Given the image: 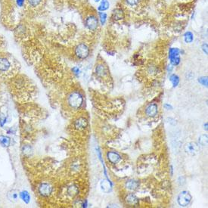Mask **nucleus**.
Masks as SVG:
<instances>
[{
  "mask_svg": "<svg viewBox=\"0 0 208 208\" xmlns=\"http://www.w3.org/2000/svg\"><path fill=\"white\" fill-rule=\"evenodd\" d=\"M68 104L72 108L77 109L81 107L83 102V98L82 95L78 92H73L69 95L68 99H67Z\"/></svg>",
  "mask_w": 208,
  "mask_h": 208,
  "instance_id": "1",
  "label": "nucleus"
},
{
  "mask_svg": "<svg viewBox=\"0 0 208 208\" xmlns=\"http://www.w3.org/2000/svg\"><path fill=\"white\" fill-rule=\"evenodd\" d=\"M75 54L79 58L85 59L89 55V48L85 44L80 43L75 48Z\"/></svg>",
  "mask_w": 208,
  "mask_h": 208,
  "instance_id": "2",
  "label": "nucleus"
},
{
  "mask_svg": "<svg viewBox=\"0 0 208 208\" xmlns=\"http://www.w3.org/2000/svg\"><path fill=\"white\" fill-rule=\"evenodd\" d=\"M191 200V196L188 191H183L179 194L178 197V203L180 206H186L190 203Z\"/></svg>",
  "mask_w": 208,
  "mask_h": 208,
  "instance_id": "3",
  "label": "nucleus"
},
{
  "mask_svg": "<svg viewBox=\"0 0 208 208\" xmlns=\"http://www.w3.org/2000/svg\"><path fill=\"white\" fill-rule=\"evenodd\" d=\"M169 57L170 59V62L172 65H177L180 62V57H179V50L176 48H172L169 49Z\"/></svg>",
  "mask_w": 208,
  "mask_h": 208,
  "instance_id": "4",
  "label": "nucleus"
},
{
  "mask_svg": "<svg viewBox=\"0 0 208 208\" xmlns=\"http://www.w3.org/2000/svg\"><path fill=\"white\" fill-rule=\"evenodd\" d=\"M185 151L190 155H195L200 151V147L195 142H189L185 146Z\"/></svg>",
  "mask_w": 208,
  "mask_h": 208,
  "instance_id": "5",
  "label": "nucleus"
},
{
  "mask_svg": "<svg viewBox=\"0 0 208 208\" xmlns=\"http://www.w3.org/2000/svg\"><path fill=\"white\" fill-rule=\"evenodd\" d=\"M39 193L43 197H47L50 195L52 191V187L48 183H42L39 186Z\"/></svg>",
  "mask_w": 208,
  "mask_h": 208,
  "instance_id": "6",
  "label": "nucleus"
},
{
  "mask_svg": "<svg viewBox=\"0 0 208 208\" xmlns=\"http://www.w3.org/2000/svg\"><path fill=\"white\" fill-rule=\"evenodd\" d=\"M85 25L90 30H95L98 27V19L94 15L89 16L85 20Z\"/></svg>",
  "mask_w": 208,
  "mask_h": 208,
  "instance_id": "7",
  "label": "nucleus"
},
{
  "mask_svg": "<svg viewBox=\"0 0 208 208\" xmlns=\"http://www.w3.org/2000/svg\"><path fill=\"white\" fill-rule=\"evenodd\" d=\"M157 111H158V107L157 105L155 104H151L146 107V114L149 116H154L157 115Z\"/></svg>",
  "mask_w": 208,
  "mask_h": 208,
  "instance_id": "8",
  "label": "nucleus"
},
{
  "mask_svg": "<svg viewBox=\"0 0 208 208\" xmlns=\"http://www.w3.org/2000/svg\"><path fill=\"white\" fill-rule=\"evenodd\" d=\"M11 67V63L5 57H0V71L5 72Z\"/></svg>",
  "mask_w": 208,
  "mask_h": 208,
  "instance_id": "9",
  "label": "nucleus"
},
{
  "mask_svg": "<svg viewBox=\"0 0 208 208\" xmlns=\"http://www.w3.org/2000/svg\"><path fill=\"white\" fill-rule=\"evenodd\" d=\"M107 160L112 163H117L120 160V156L116 152L113 151H109L107 153Z\"/></svg>",
  "mask_w": 208,
  "mask_h": 208,
  "instance_id": "10",
  "label": "nucleus"
},
{
  "mask_svg": "<svg viewBox=\"0 0 208 208\" xmlns=\"http://www.w3.org/2000/svg\"><path fill=\"white\" fill-rule=\"evenodd\" d=\"M87 126V120L86 119L83 117H79V119L75 121L74 126L77 129H85Z\"/></svg>",
  "mask_w": 208,
  "mask_h": 208,
  "instance_id": "11",
  "label": "nucleus"
},
{
  "mask_svg": "<svg viewBox=\"0 0 208 208\" xmlns=\"http://www.w3.org/2000/svg\"><path fill=\"white\" fill-rule=\"evenodd\" d=\"M19 197H20V193H18V191L17 190H11L8 192L7 194V197H8V200L11 202H16L18 200Z\"/></svg>",
  "mask_w": 208,
  "mask_h": 208,
  "instance_id": "12",
  "label": "nucleus"
},
{
  "mask_svg": "<svg viewBox=\"0 0 208 208\" xmlns=\"http://www.w3.org/2000/svg\"><path fill=\"white\" fill-rule=\"evenodd\" d=\"M112 184L109 180H102L101 182V188L104 192H109L111 191Z\"/></svg>",
  "mask_w": 208,
  "mask_h": 208,
  "instance_id": "13",
  "label": "nucleus"
},
{
  "mask_svg": "<svg viewBox=\"0 0 208 208\" xmlns=\"http://www.w3.org/2000/svg\"><path fill=\"white\" fill-rule=\"evenodd\" d=\"M0 144L4 147H9L11 144V138L5 135H0Z\"/></svg>",
  "mask_w": 208,
  "mask_h": 208,
  "instance_id": "14",
  "label": "nucleus"
},
{
  "mask_svg": "<svg viewBox=\"0 0 208 208\" xmlns=\"http://www.w3.org/2000/svg\"><path fill=\"white\" fill-rule=\"evenodd\" d=\"M138 185H139V184H138V182H137V181L129 180V181H128L127 182H126V185H125V186H126V188H127V189L132 190V191H133V190H135V189H137V188H138Z\"/></svg>",
  "mask_w": 208,
  "mask_h": 208,
  "instance_id": "15",
  "label": "nucleus"
},
{
  "mask_svg": "<svg viewBox=\"0 0 208 208\" xmlns=\"http://www.w3.org/2000/svg\"><path fill=\"white\" fill-rule=\"evenodd\" d=\"M126 201L128 203H129V204H135V203H138V198H137L136 196L131 194H129V195L126 197Z\"/></svg>",
  "mask_w": 208,
  "mask_h": 208,
  "instance_id": "16",
  "label": "nucleus"
},
{
  "mask_svg": "<svg viewBox=\"0 0 208 208\" xmlns=\"http://www.w3.org/2000/svg\"><path fill=\"white\" fill-rule=\"evenodd\" d=\"M113 15L114 19L116 20H120L123 17V10L120 9V8H116L113 11Z\"/></svg>",
  "mask_w": 208,
  "mask_h": 208,
  "instance_id": "17",
  "label": "nucleus"
},
{
  "mask_svg": "<svg viewBox=\"0 0 208 208\" xmlns=\"http://www.w3.org/2000/svg\"><path fill=\"white\" fill-rule=\"evenodd\" d=\"M20 198L23 200V201L26 203H29V200H30V196H29V193H28L26 191H23L22 192H20Z\"/></svg>",
  "mask_w": 208,
  "mask_h": 208,
  "instance_id": "18",
  "label": "nucleus"
},
{
  "mask_svg": "<svg viewBox=\"0 0 208 208\" xmlns=\"http://www.w3.org/2000/svg\"><path fill=\"white\" fill-rule=\"evenodd\" d=\"M106 69L103 65H98L96 67V74L99 76H104L106 75Z\"/></svg>",
  "mask_w": 208,
  "mask_h": 208,
  "instance_id": "19",
  "label": "nucleus"
},
{
  "mask_svg": "<svg viewBox=\"0 0 208 208\" xmlns=\"http://www.w3.org/2000/svg\"><path fill=\"white\" fill-rule=\"evenodd\" d=\"M23 154L26 156H29L33 154V150H32V147L29 145H25L23 147Z\"/></svg>",
  "mask_w": 208,
  "mask_h": 208,
  "instance_id": "20",
  "label": "nucleus"
},
{
  "mask_svg": "<svg viewBox=\"0 0 208 208\" xmlns=\"http://www.w3.org/2000/svg\"><path fill=\"white\" fill-rule=\"evenodd\" d=\"M67 191H68V194L71 196H74L76 195L78 193V188L76 185H73L71 186H70L67 189Z\"/></svg>",
  "mask_w": 208,
  "mask_h": 208,
  "instance_id": "21",
  "label": "nucleus"
},
{
  "mask_svg": "<svg viewBox=\"0 0 208 208\" xmlns=\"http://www.w3.org/2000/svg\"><path fill=\"white\" fill-rule=\"evenodd\" d=\"M109 7V2L107 0H102V2H101V5H99V7H98V10L99 11H105V10H107V8H108Z\"/></svg>",
  "mask_w": 208,
  "mask_h": 208,
  "instance_id": "22",
  "label": "nucleus"
},
{
  "mask_svg": "<svg viewBox=\"0 0 208 208\" xmlns=\"http://www.w3.org/2000/svg\"><path fill=\"white\" fill-rule=\"evenodd\" d=\"M169 79H170V81L172 82V85H173L174 87L177 86V85H178V84H179V76H177V75H175V74L171 75L170 77H169Z\"/></svg>",
  "mask_w": 208,
  "mask_h": 208,
  "instance_id": "23",
  "label": "nucleus"
},
{
  "mask_svg": "<svg viewBox=\"0 0 208 208\" xmlns=\"http://www.w3.org/2000/svg\"><path fill=\"white\" fill-rule=\"evenodd\" d=\"M207 135H202L199 137V143H200V145L202 146H206L207 145Z\"/></svg>",
  "mask_w": 208,
  "mask_h": 208,
  "instance_id": "24",
  "label": "nucleus"
},
{
  "mask_svg": "<svg viewBox=\"0 0 208 208\" xmlns=\"http://www.w3.org/2000/svg\"><path fill=\"white\" fill-rule=\"evenodd\" d=\"M193 39H194V38H193L192 33H191V32H187V33H185V41L187 43H190V42H192Z\"/></svg>",
  "mask_w": 208,
  "mask_h": 208,
  "instance_id": "25",
  "label": "nucleus"
},
{
  "mask_svg": "<svg viewBox=\"0 0 208 208\" xmlns=\"http://www.w3.org/2000/svg\"><path fill=\"white\" fill-rule=\"evenodd\" d=\"M28 3L33 7H36L37 5H39L40 4V2H42V0H27Z\"/></svg>",
  "mask_w": 208,
  "mask_h": 208,
  "instance_id": "26",
  "label": "nucleus"
},
{
  "mask_svg": "<svg viewBox=\"0 0 208 208\" xmlns=\"http://www.w3.org/2000/svg\"><path fill=\"white\" fill-rule=\"evenodd\" d=\"M99 16H100V20H101V23L102 25H104L105 23L106 20H107V14L103 12H99Z\"/></svg>",
  "mask_w": 208,
  "mask_h": 208,
  "instance_id": "27",
  "label": "nucleus"
},
{
  "mask_svg": "<svg viewBox=\"0 0 208 208\" xmlns=\"http://www.w3.org/2000/svg\"><path fill=\"white\" fill-rule=\"evenodd\" d=\"M198 81H199V82H200V83H201L203 85H205V86H207V84H208L207 77H205V76H203V77H200V78H199Z\"/></svg>",
  "mask_w": 208,
  "mask_h": 208,
  "instance_id": "28",
  "label": "nucleus"
},
{
  "mask_svg": "<svg viewBox=\"0 0 208 208\" xmlns=\"http://www.w3.org/2000/svg\"><path fill=\"white\" fill-rule=\"evenodd\" d=\"M6 123V117L4 114H0V125L2 126H4V124Z\"/></svg>",
  "mask_w": 208,
  "mask_h": 208,
  "instance_id": "29",
  "label": "nucleus"
},
{
  "mask_svg": "<svg viewBox=\"0 0 208 208\" xmlns=\"http://www.w3.org/2000/svg\"><path fill=\"white\" fill-rule=\"evenodd\" d=\"M126 2L129 5H135L138 3V0H126Z\"/></svg>",
  "mask_w": 208,
  "mask_h": 208,
  "instance_id": "30",
  "label": "nucleus"
},
{
  "mask_svg": "<svg viewBox=\"0 0 208 208\" xmlns=\"http://www.w3.org/2000/svg\"><path fill=\"white\" fill-rule=\"evenodd\" d=\"M23 3H24V0H17V4L18 5V6H23Z\"/></svg>",
  "mask_w": 208,
  "mask_h": 208,
  "instance_id": "31",
  "label": "nucleus"
},
{
  "mask_svg": "<svg viewBox=\"0 0 208 208\" xmlns=\"http://www.w3.org/2000/svg\"><path fill=\"white\" fill-rule=\"evenodd\" d=\"M164 107H165V108L167 109V110H172V106L169 105V104H164Z\"/></svg>",
  "mask_w": 208,
  "mask_h": 208,
  "instance_id": "32",
  "label": "nucleus"
},
{
  "mask_svg": "<svg viewBox=\"0 0 208 208\" xmlns=\"http://www.w3.org/2000/svg\"><path fill=\"white\" fill-rule=\"evenodd\" d=\"M207 45L206 44H204V45H203V51H204V52L206 53V54H207Z\"/></svg>",
  "mask_w": 208,
  "mask_h": 208,
  "instance_id": "33",
  "label": "nucleus"
},
{
  "mask_svg": "<svg viewBox=\"0 0 208 208\" xmlns=\"http://www.w3.org/2000/svg\"><path fill=\"white\" fill-rule=\"evenodd\" d=\"M73 71L76 74H78V73H79V70L77 68V67H74V68L73 69Z\"/></svg>",
  "mask_w": 208,
  "mask_h": 208,
  "instance_id": "34",
  "label": "nucleus"
},
{
  "mask_svg": "<svg viewBox=\"0 0 208 208\" xmlns=\"http://www.w3.org/2000/svg\"><path fill=\"white\" fill-rule=\"evenodd\" d=\"M95 2H99L100 0H95Z\"/></svg>",
  "mask_w": 208,
  "mask_h": 208,
  "instance_id": "35",
  "label": "nucleus"
}]
</instances>
